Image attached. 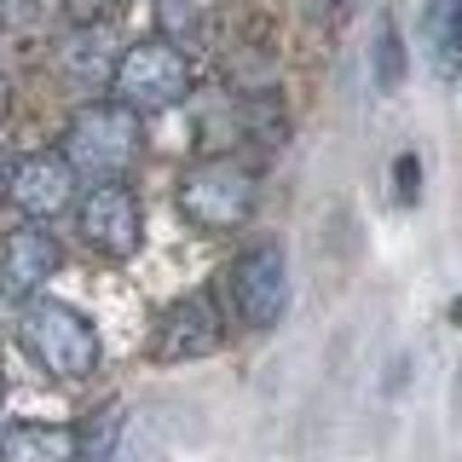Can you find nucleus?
I'll return each mask as SVG.
<instances>
[{"label":"nucleus","mask_w":462,"mask_h":462,"mask_svg":"<svg viewBox=\"0 0 462 462\" xmlns=\"http://www.w3.org/2000/svg\"><path fill=\"white\" fill-rule=\"evenodd\" d=\"M18 346L47 375H58V382H81V375H93L98 353H105L87 312L64 307V300H35V295H29V307L18 318Z\"/></svg>","instance_id":"f257e3e1"},{"label":"nucleus","mask_w":462,"mask_h":462,"mask_svg":"<svg viewBox=\"0 0 462 462\" xmlns=\"http://www.w3.org/2000/svg\"><path fill=\"white\" fill-rule=\"evenodd\" d=\"M64 162L76 168V180H122L139 162V110L116 105H81L64 127Z\"/></svg>","instance_id":"f03ea898"},{"label":"nucleus","mask_w":462,"mask_h":462,"mask_svg":"<svg viewBox=\"0 0 462 462\" xmlns=\"http://www.w3.org/2000/svg\"><path fill=\"white\" fill-rule=\"evenodd\" d=\"M254 202H260L254 173L231 156H208V162L180 173V214L197 231H237L254 214Z\"/></svg>","instance_id":"7ed1b4c3"},{"label":"nucleus","mask_w":462,"mask_h":462,"mask_svg":"<svg viewBox=\"0 0 462 462\" xmlns=\"http://www.w3.org/2000/svg\"><path fill=\"white\" fill-rule=\"evenodd\" d=\"M110 93H116V105H127V110H139V116L173 110L185 93H191V64H185V52L168 47L162 35L139 41V47L116 52Z\"/></svg>","instance_id":"20e7f679"},{"label":"nucleus","mask_w":462,"mask_h":462,"mask_svg":"<svg viewBox=\"0 0 462 462\" xmlns=\"http://www.w3.org/2000/svg\"><path fill=\"white\" fill-rule=\"evenodd\" d=\"M226 295L237 318L249 329H272L289 307V266H283V249H272V243H254V249H243L237 260L226 266Z\"/></svg>","instance_id":"39448f33"},{"label":"nucleus","mask_w":462,"mask_h":462,"mask_svg":"<svg viewBox=\"0 0 462 462\" xmlns=\"http://www.w3.org/2000/svg\"><path fill=\"white\" fill-rule=\"evenodd\" d=\"M76 226H81L87 249H98L110 260H127L139 249V197L127 191L122 180H98L93 191L76 202Z\"/></svg>","instance_id":"423d86ee"},{"label":"nucleus","mask_w":462,"mask_h":462,"mask_svg":"<svg viewBox=\"0 0 462 462\" xmlns=\"http://www.w3.org/2000/svg\"><path fill=\"white\" fill-rule=\"evenodd\" d=\"M6 197L23 220H52L76 208V168L64 162V151H29L6 173Z\"/></svg>","instance_id":"0eeeda50"},{"label":"nucleus","mask_w":462,"mask_h":462,"mask_svg":"<svg viewBox=\"0 0 462 462\" xmlns=\"http://www.w3.org/2000/svg\"><path fill=\"white\" fill-rule=\"evenodd\" d=\"M58 272V237L41 220L18 226L6 243H0V295L12 300H29L41 283Z\"/></svg>","instance_id":"6e6552de"},{"label":"nucleus","mask_w":462,"mask_h":462,"mask_svg":"<svg viewBox=\"0 0 462 462\" xmlns=\"http://www.w3.org/2000/svg\"><path fill=\"white\" fill-rule=\"evenodd\" d=\"M214 341H220V324H214V307L202 295L173 300L156 324V358H202L214 353Z\"/></svg>","instance_id":"1a4fd4ad"},{"label":"nucleus","mask_w":462,"mask_h":462,"mask_svg":"<svg viewBox=\"0 0 462 462\" xmlns=\"http://www.w3.org/2000/svg\"><path fill=\"white\" fill-rule=\"evenodd\" d=\"M0 462H76V428L12 422L0 433Z\"/></svg>","instance_id":"9d476101"},{"label":"nucleus","mask_w":462,"mask_h":462,"mask_svg":"<svg viewBox=\"0 0 462 462\" xmlns=\"http://www.w3.org/2000/svg\"><path fill=\"white\" fill-rule=\"evenodd\" d=\"M58 69H64V81H69V87H81V93L105 87V81H110V69H116V52H110L105 29H98V23H81V35L69 41L64 52H58Z\"/></svg>","instance_id":"9b49d317"},{"label":"nucleus","mask_w":462,"mask_h":462,"mask_svg":"<svg viewBox=\"0 0 462 462\" xmlns=\"http://www.w3.org/2000/svg\"><path fill=\"white\" fill-rule=\"evenodd\" d=\"M156 29L168 47L202 52L214 41V0H156Z\"/></svg>","instance_id":"f8f14e48"},{"label":"nucleus","mask_w":462,"mask_h":462,"mask_svg":"<svg viewBox=\"0 0 462 462\" xmlns=\"http://www.w3.org/2000/svg\"><path fill=\"white\" fill-rule=\"evenodd\" d=\"M428 52L439 76H457L462 69V0H428Z\"/></svg>","instance_id":"ddd939ff"},{"label":"nucleus","mask_w":462,"mask_h":462,"mask_svg":"<svg viewBox=\"0 0 462 462\" xmlns=\"http://www.w3.org/2000/svg\"><path fill=\"white\" fill-rule=\"evenodd\" d=\"M122 428H127L122 399L98 404V411L81 422V433H76V462H116V439H122Z\"/></svg>","instance_id":"4468645a"},{"label":"nucleus","mask_w":462,"mask_h":462,"mask_svg":"<svg viewBox=\"0 0 462 462\" xmlns=\"http://www.w3.org/2000/svg\"><path fill=\"white\" fill-rule=\"evenodd\" d=\"M399 81H404V41H399V23L382 18L375 23V87L393 93Z\"/></svg>","instance_id":"2eb2a0df"},{"label":"nucleus","mask_w":462,"mask_h":462,"mask_svg":"<svg viewBox=\"0 0 462 462\" xmlns=\"http://www.w3.org/2000/svg\"><path fill=\"white\" fill-rule=\"evenodd\" d=\"M64 12H69V23H105L110 12H116V0H64Z\"/></svg>","instance_id":"dca6fc26"},{"label":"nucleus","mask_w":462,"mask_h":462,"mask_svg":"<svg viewBox=\"0 0 462 462\" xmlns=\"http://www.w3.org/2000/svg\"><path fill=\"white\" fill-rule=\"evenodd\" d=\"M393 173H399V202H416V197H422V162H416V156H399Z\"/></svg>","instance_id":"f3484780"},{"label":"nucleus","mask_w":462,"mask_h":462,"mask_svg":"<svg viewBox=\"0 0 462 462\" xmlns=\"http://www.w3.org/2000/svg\"><path fill=\"white\" fill-rule=\"evenodd\" d=\"M318 12H329V18H346V12H353V0H318Z\"/></svg>","instance_id":"a211bd4d"},{"label":"nucleus","mask_w":462,"mask_h":462,"mask_svg":"<svg viewBox=\"0 0 462 462\" xmlns=\"http://www.w3.org/2000/svg\"><path fill=\"white\" fill-rule=\"evenodd\" d=\"M0 116H6V76H0Z\"/></svg>","instance_id":"6ab92c4d"},{"label":"nucleus","mask_w":462,"mask_h":462,"mask_svg":"<svg viewBox=\"0 0 462 462\" xmlns=\"http://www.w3.org/2000/svg\"><path fill=\"white\" fill-rule=\"evenodd\" d=\"M451 318H457V324H462V300H457V307H451Z\"/></svg>","instance_id":"aec40b11"},{"label":"nucleus","mask_w":462,"mask_h":462,"mask_svg":"<svg viewBox=\"0 0 462 462\" xmlns=\"http://www.w3.org/2000/svg\"><path fill=\"white\" fill-rule=\"evenodd\" d=\"M0 404H6V375H0Z\"/></svg>","instance_id":"412c9836"}]
</instances>
